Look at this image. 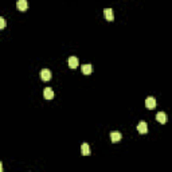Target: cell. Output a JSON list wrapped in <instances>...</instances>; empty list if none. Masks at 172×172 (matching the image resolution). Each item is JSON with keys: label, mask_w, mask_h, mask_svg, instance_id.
I'll list each match as a JSON object with an SVG mask.
<instances>
[{"label": "cell", "mask_w": 172, "mask_h": 172, "mask_svg": "<svg viewBox=\"0 0 172 172\" xmlns=\"http://www.w3.org/2000/svg\"><path fill=\"white\" fill-rule=\"evenodd\" d=\"M104 16L106 20H109V22H112L113 19H114V15H113V10L112 8H105L104 10Z\"/></svg>", "instance_id": "6"}, {"label": "cell", "mask_w": 172, "mask_h": 172, "mask_svg": "<svg viewBox=\"0 0 172 172\" xmlns=\"http://www.w3.org/2000/svg\"><path fill=\"white\" fill-rule=\"evenodd\" d=\"M16 7H18V10H19V11L24 12L26 10H27V7H28L27 0H18V1H16Z\"/></svg>", "instance_id": "4"}, {"label": "cell", "mask_w": 172, "mask_h": 172, "mask_svg": "<svg viewBox=\"0 0 172 172\" xmlns=\"http://www.w3.org/2000/svg\"><path fill=\"white\" fill-rule=\"evenodd\" d=\"M145 108L149 109V110L155 109L156 108V100L153 98V97H148V98L145 100Z\"/></svg>", "instance_id": "2"}, {"label": "cell", "mask_w": 172, "mask_h": 172, "mask_svg": "<svg viewBox=\"0 0 172 172\" xmlns=\"http://www.w3.org/2000/svg\"><path fill=\"white\" fill-rule=\"evenodd\" d=\"M121 138H122V135L120 132L110 133V140H112V143H119V141H121Z\"/></svg>", "instance_id": "5"}, {"label": "cell", "mask_w": 172, "mask_h": 172, "mask_svg": "<svg viewBox=\"0 0 172 172\" xmlns=\"http://www.w3.org/2000/svg\"><path fill=\"white\" fill-rule=\"evenodd\" d=\"M137 130H138V133H141V135H145V133L148 132V125H147V122H145V121H140V122H138Z\"/></svg>", "instance_id": "3"}, {"label": "cell", "mask_w": 172, "mask_h": 172, "mask_svg": "<svg viewBox=\"0 0 172 172\" xmlns=\"http://www.w3.org/2000/svg\"><path fill=\"white\" fill-rule=\"evenodd\" d=\"M39 75H40V79H42V81L47 82L51 79V71L48 70V69H43V70H40Z\"/></svg>", "instance_id": "1"}, {"label": "cell", "mask_w": 172, "mask_h": 172, "mask_svg": "<svg viewBox=\"0 0 172 172\" xmlns=\"http://www.w3.org/2000/svg\"><path fill=\"white\" fill-rule=\"evenodd\" d=\"M4 27H6V20H4V18H0V28Z\"/></svg>", "instance_id": "12"}, {"label": "cell", "mask_w": 172, "mask_h": 172, "mask_svg": "<svg viewBox=\"0 0 172 172\" xmlns=\"http://www.w3.org/2000/svg\"><path fill=\"white\" fill-rule=\"evenodd\" d=\"M156 120H157L160 124H165L167 122V114L164 112H159L157 114H156Z\"/></svg>", "instance_id": "9"}, {"label": "cell", "mask_w": 172, "mask_h": 172, "mask_svg": "<svg viewBox=\"0 0 172 172\" xmlns=\"http://www.w3.org/2000/svg\"><path fill=\"white\" fill-rule=\"evenodd\" d=\"M43 97H45L46 100H53V98H54V91H53V89L46 88L45 91H43Z\"/></svg>", "instance_id": "10"}, {"label": "cell", "mask_w": 172, "mask_h": 172, "mask_svg": "<svg viewBox=\"0 0 172 172\" xmlns=\"http://www.w3.org/2000/svg\"><path fill=\"white\" fill-rule=\"evenodd\" d=\"M81 153L83 156H89V155H90V147H89L88 143H83V144L81 145Z\"/></svg>", "instance_id": "8"}, {"label": "cell", "mask_w": 172, "mask_h": 172, "mask_svg": "<svg viewBox=\"0 0 172 172\" xmlns=\"http://www.w3.org/2000/svg\"><path fill=\"white\" fill-rule=\"evenodd\" d=\"M78 58L77 56H70L69 58V67L70 69H77V66H78Z\"/></svg>", "instance_id": "7"}, {"label": "cell", "mask_w": 172, "mask_h": 172, "mask_svg": "<svg viewBox=\"0 0 172 172\" xmlns=\"http://www.w3.org/2000/svg\"><path fill=\"white\" fill-rule=\"evenodd\" d=\"M91 65L90 63H85V65H82V73L85 74V75H89V74L91 73Z\"/></svg>", "instance_id": "11"}]
</instances>
